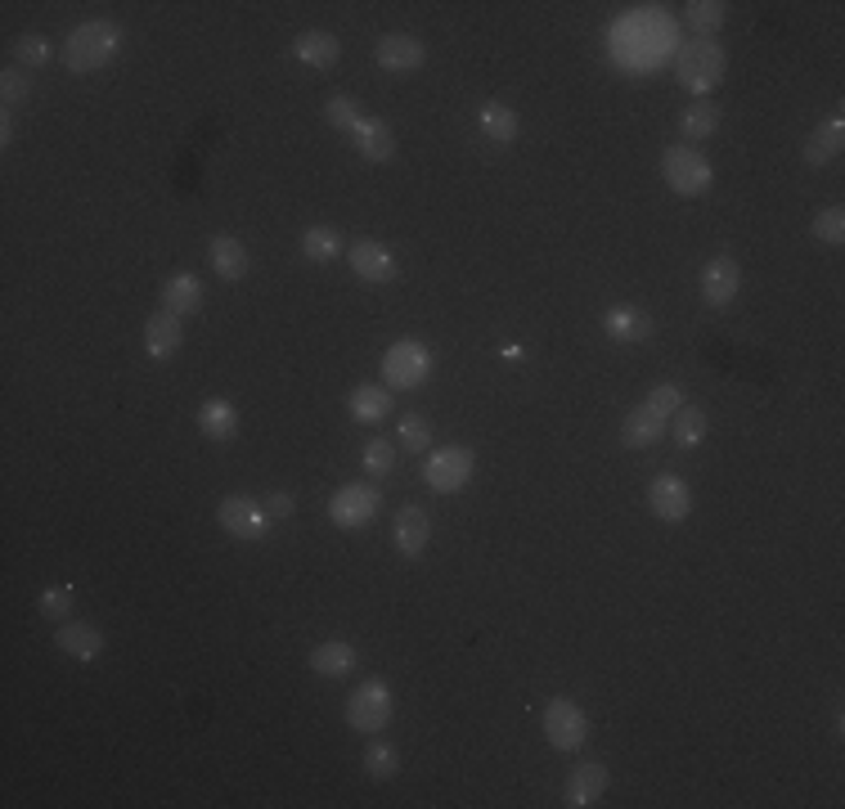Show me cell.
Instances as JSON below:
<instances>
[{
  "label": "cell",
  "instance_id": "cell-1",
  "mask_svg": "<svg viewBox=\"0 0 845 809\" xmlns=\"http://www.w3.org/2000/svg\"><path fill=\"white\" fill-rule=\"evenodd\" d=\"M724 68H729V55L716 36H692L675 50V77L679 86H688L697 100H707V94L724 81Z\"/></svg>",
  "mask_w": 845,
  "mask_h": 809
},
{
  "label": "cell",
  "instance_id": "cell-2",
  "mask_svg": "<svg viewBox=\"0 0 845 809\" xmlns=\"http://www.w3.org/2000/svg\"><path fill=\"white\" fill-rule=\"evenodd\" d=\"M117 50H122V27L109 23V19H90V23L68 32V41H64V68L68 72H95V68L113 64Z\"/></svg>",
  "mask_w": 845,
  "mask_h": 809
},
{
  "label": "cell",
  "instance_id": "cell-3",
  "mask_svg": "<svg viewBox=\"0 0 845 809\" xmlns=\"http://www.w3.org/2000/svg\"><path fill=\"white\" fill-rule=\"evenodd\" d=\"M428 378H432V351L422 342L401 338V342L387 347V356H383V383L392 392H414V387L428 383Z\"/></svg>",
  "mask_w": 845,
  "mask_h": 809
},
{
  "label": "cell",
  "instance_id": "cell-4",
  "mask_svg": "<svg viewBox=\"0 0 845 809\" xmlns=\"http://www.w3.org/2000/svg\"><path fill=\"white\" fill-rule=\"evenodd\" d=\"M662 176H666V184L675 189V194H684V199L707 194L711 180H716L711 162L701 158L697 149H688V145H671V149L662 154Z\"/></svg>",
  "mask_w": 845,
  "mask_h": 809
},
{
  "label": "cell",
  "instance_id": "cell-5",
  "mask_svg": "<svg viewBox=\"0 0 845 809\" xmlns=\"http://www.w3.org/2000/svg\"><path fill=\"white\" fill-rule=\"evenodd\" d=\"M422 482H428L437 495H454L473 482V450L467 446H441L422 463Z\"/></svg>",
  "mask_w": 845,
  "mask_h": 809
},
{
  "label": "cell",
  "instance_id": "cell-6",
  "mask_svg": "<svg viewBox=\"0 0 845 809\" xmlns=\"http://www.w3.org/2000/svg\"><path fill=\"white\" fill-rule=\"evenodd\" d=\"M216 521L225 527V536L257 544V540H266L270 513H266V504H261V499H252V495H225V499H221V508H216Z\"/></svg>",
  "mask_w": 845,
  "mask_h": 809
},
{
  "label": "cell",
  "instance_id": "cell-7",
  "mask_svg": "<svg viewBox=\"0 0 845 809\" xmlns=\"http://www.w3.org/2000/svg\"><path fill=\"white\" fill-rule=\"evenodd\" d=\"M387 720H392V688L383 679L360 684L347 701V724L356 733H379V729H387Z\"/></svg>",
  "mask_w": 845,
  "mask_h": 809
},
{
  "label": "cell",
  "instance_id": "cell-8",
  "mask_svg": "<svg viewBox=\"0 0 845 809\" xmlns=\"http://www.w3.org/2000/svg\"><path fill=\"white\" fill-rule=\"evenodd\" d=\"M544 738L553 751H576L585 738H589V720L585 710L572 701V697H553L544 706Z\"/></svg>",
  "mask_w": 845,
  "mask_h": 809
},
{
  "label": "cell",
  "instance_id": "cell-9",
  "mask_svg": "<svg viewBox=\"0 0 845 809\" xmlns=\"http://www.w3.org/2000/svg\"><path fill=\"white\" fill-rule=\"evenodd\" d=\"M373 513H379V491L364 486V482H351V486H342L334 499H328V517H334V527H342V531L369 527Z\"/></svg>",
  "mask_w": 845,
  "mask_h": 809
},
{
  "label": "cell",
  "instance_id": "cell-10",
  "mask_svg": "<svg viewBox=\"0 0 845 809\" xmlns=\"http://www.w3.org/2000/svg\"><path fill=\"white\" fill-rule=\"evenodd\" d=\"M647 508L662 521H684L692 513V491L684 486V477H675V472H662V477H652V486H647Z\"/></svg>",
  "mask_w": 845,
  "mask_h": 809
},
{
  "label": "cell",
  "instance_id": "cell-11",
  "mask_svg": "<svg viewBox=\"0 0 845 809\" xmlns=\"http://www.w3.org/2000/svg\"><path fill=\"white\" fill-rule=\"evenodd\" d=\"M737 289H742V266L729 252L711 257L707 270H701V297H707V306H716V311L729 306L737 297Z\"/></svg>",
  "mask_w": 845,
  "mask_h": 809
},
{
  "label": "cell",
  "instance_id": "cell-12",
  "mask_svg": "<svg viewBox=\"0 0 845 809\" xmlns=\"http://www.w3.org/2000/svg\"><path fill=\"white\" fill-rule=\"evenodd\" d=\"M373 59H379L383 72H418L422 64H428V45L405 36V32H387L379 41V50H373Z\"/></svg>",
  "mask_w": 845,
  "mask_h": 809
},
{
  "label": "cell",
  "instance_id": "cell-13",
  "mask_svg": "<svg viewBox=\"0 0 845 809\" xmlns=\"http://www.w3.org/2000/svg\"><path fill=\"white\" fill-rule=\"evenodd\" d=\"M347 257H351V270H356L364 283H392V279H396V257H392V248L379 244V239H356Z\"/></svg>",
  "mask_w": 845,
  "mask_h": 809
},
{
  "label": "cell",
  "instance_id": "cell-14",
  "mask_svg": "<svg viewBox=\"0 0 845 809\" xmlns=\"http://www.w3.org/2000/svg\"><path fill=\"white\" fill-rule=\"evenodd\" d=\"M55 648H59L64 656H72V661H100L104 648H109V639H104V630L86 626V621H64V626L55 630Z\"/></svg>",
  "mask_w": 845,
  "mask_h": 809
},
{
  "label": "cell",
  "instance_id": "cell-15",
  "mask_svg": "<svg viewBox=\"0 0 845 809\" xmlns=\"http://www.w3.org/2000/svg\"><path fill=\"white\" fill-rule=\"evenodd\" d=\"M392 540H396V549H401L405 558H422V549H428V540H432V521H428V513H422L418 504H405V508L396 513Z\"/></svg>",
  "mask_w": 845,
  "mask_h": 809
},
{
  "label": "cell",
  "instance_id": "cell-16",
  "mask_svg": "<svg viewBox=\"0 0 845 809\" xmlns=\"http://www.w3.org/2000/svg\"><path fill=\"white\" fill-rule=\"evenodd\" d=\"M602 333L617 342H647L652 338V315L639 311V306H607L602 311Z\"/></svg>",
  "mask_w": 845,
  "mask_h": 809
},
{
  "label": "cell",
  "instance_id": "cell-17",
  "mask_svg": "<svg viewBox=\"0 0 845 809\" xmlns=\"http://www.w3.org/2000/svg\"><path fill=\"white\" fill-rule=\"evenodd\" d=\"M180 347H184L180 315H171V311H154V315L145 319V351H149L154 360H171Z\"/></svg>",
  "mask_w": 845,
  "mask_h": 809
},
{
  "label": "cell",
  "instance_id": "cell-18",
  "mask_svg": "<svg viewBox=\"0 0 845 809\" xmlns=\"http://www.w3.org/2000/svg\"><path fill=\"white\" fill-rule=\"evenodd\" d=\"M607 783H612V774H607L602 760H585V765H576L572 778H567V805H572V809L594 805V800L607 791Z\"/></svg>",
  "mask_w": 845,
  "mask_h": 809
},
{
  "label": "cell",
  "instance_id": "cell-19",
  "mask_svg": "<svg viewBox=\"0 0 845 809\" xmlns=\"http://www.w3.org/2000/svg\"><path fill=\"white\" fill-rule=\"evenodd\" d=\"M207 261H212V270L225 279V283H239L244 274H248V248L234 239V234H216V239L207 244Z\"/></svg>",
  "mask_w": 845,
  "mask_h": 809
},
{
  "label": "cell",
  "instance_id": "cell-20",
  "mask_svg": "<svg viewBox=\"0 0 845 809\" xmlns=\"http://www.w3.org/2000/svg\"><path fill=\"white\" fill-rule=\"evenodd\" d=\"M392 387L387 383H360V387H351V396H347V409H351V418L356 423H383L387 414H392Z\"/></svg>",
  "mask_w": 845,
  "mask_h": 809
},
{
  "label": "cell",
  "instance_id": "cell-21",
  "mask_svg": "<svg viewBox=\"0 0 845 809\" xmlns=\"http://www.w3.org/2000/svg\"><path fill=\"white\" fill-rule=\"evenodd\" d=\"M351 145H356V154L369 158V162H392V158H396V135H392L387 122H379V117H364V122L356 126V135H351Z\"/></svg>",
  "mask_w": 845,
  "mask_h": 809
},
{
  "label": "cell",
  "instance_id": "cell-22",
  "mask_svg": "<svg viewBox=\"0 0 845 809\" xmlns=\"http://www.w3.org/2000/svg\"><path fill=\"white\" fill-rule=\"evenodd\" d=\"M199 427H203V437L207 441H234L239 437V409H234L225 396H212V401H203L199 405Z\"/></svg>",
  "mask_w": 845,
  "mask_h": 809
},
{
  "label": "cell",
  "instance_id": "cell-23",
  "mask_svg": "<svg viewBox=\"0 0 845 809\" xmlns=\"http://www.w3.org/2000/svg\"><path fill=\"white\" fill-rule=\"evenodd\" d=\"M203 306V283H199V274H190V270H180V274H171L167 283H162V311H171V315H194Z\"/></svg>",
  "mask_w": 845,
  "mask_h": 809
},
{
  "label": "cell",
  "instance_id": "cell-24",
  "mask_svg": "<svg viewBox=\"0 0 845 809\" xmlns=\"http://www.w3.org/2000/svg\"><path fill=\"white\" fill-rule=\"evenodd\" d=\"M293 55H297L306 68L324 72V68H334V64H338L342 45H338V36H334V32H302V36L293 41Z\"/></svg>",
  "mask_w": 845,
  "mask_h": 809
},
{
  "label": "cell",
  "instance_id": "cell-25",
  "mask_svg": "<svg viewBox=\"0 0 845 809\" xmlns=\"http://www.w3.org/2000/svg\"><path fill=\"white\" fill-rule=\"evenodd\" d=\"M841 149H845V122H841V113H832V117L805 139V167H827Z\"/></svg>",
  "mask_w": 845,
  "mask_h": 809
},
{
  "label": "cell",
  "instance_id": "cell-26",
  "mask_svg": "<svg viewBox=\"0 0 845 809\" xmlns=\"http://www.w3.org/2000/svg\"><path fill=\"white\" fill-rule=\"evenodd\" d=\"M666 437V418L662 414H652L647 405H634L630 414H626V427H621V441L630 446V450H643V446H656Z\"/></svg>",
  "mask_w": 845,
  "mask_h": 809
},
{
  "label": "cell",
  "instance_id": "cell-27",
  "mask_svg": "<svg viewBox=\"0 0 845 809\" xmlns=\"http://www.w3.org/2000/svg\"><path fill=\"white\" fill-rule=\"evenodd\" d=\"M356 661H360L356 648L334 639V643H319V648L311 652V671L324 675V679H347V675L356 671Z\"/></svg>",
  "mask_w": 845,
  "mask_h": 809
},
{
  "label": "cell",
  "instance_id": "cell-28",
  "mask_svg": "<svg viewBox=\"0 0 845 809\" xmlns=\"http://www.w3.org/2000/svg\"><path fill=\"white\" fill-rule=\"evenodd\" d=\"M666 432L675 437L679 450H692V446H701V437H707V414H701L697 405H679L666 418Z\"/></svg>",
  "mask_w": 845,
  "mask_h": 809
},
{
  "label": "cell",
  "instance_id": "cell-29",
  "mask_svg": "<svg viewBox=\"0 0 845 809\" xmlns=\"http://www.w3.org/2000/svg\"><path fill=\"white\" fill-rule=\"evenodd\" d=\"M716 126H720V109L711 100H692L679 113V131H684V139H692V145H697V139H711Z\"/></svg>",
  "mask_w": 845,
  "mask_h": 809
},
{
  "label": "cell",
  "instance_id": "cell-30",
  "mask_svg": "<svg viewBox=\"0 0 845 809\" xmlns=\"http://www.w3.org/2000/svg\"><path fill=\"white\" fill-rule=\"evenodd\" d=\"M302 252H306V261H315V266L338 261V257H342V234H338L334 225H311V229L302 234Z\"/></svg>",
  "mask_w": 845,
  "mask_h": 809
},
{
  "label": "cell",
  "instance_id": "cell-31",
  "mask_svg": "<svg viewBox=\"0 0 845 809\" xmlns=\"http://www.w3.org/2000/svg\"><path fill=\"white\" fill-rule=\"evenodd\" d=\"M324 117H328V126H334V131L356 135V126H360L369 113H364L360 100H351V94H328V100H324Z\"/></svg>",
  "mask_w": 845,
  "mask_h": 809
},
{
  "label": "cell",
  "instance_id": "cell-32",
  "mask_svg": "<svg viewBox=\"0 0 845 809\" xmlns=\"http://www.w3.org/2000/svg\"><path fill=\"white\" fill-rule=\"evenodd\" d=\"M482 131L495 139V145H512V139H518V113H512L508 104H482Z\"/></svg>",
  "mask_w": 845,
  "mask_h": 809
},
{
  "label": "cell",
  "instance_id": "cell-33",
  "mask_svg": "<svg viewBox=\"0 0 845 809\" xmlns=\"http://www.w3.org/2000/svg\"><path fill=\"white\" fill-rule=\"evenodd\" d=\"M724 14H729L724 0H692L688 5V23L697 27V36H716L724 27Z\"/></svg>",
  "mask_w": 845,
  "mask_h": 809
},
{
  "label": "cell",
  "instance_id": "cell-34",
  "mask_svg": "<svg viewBox=\"0 0 845 809\" xmlns=\"http://www.w3.org/2000/svg\"><path fill=\"white\" fill-rule=\"evenodd\" d=\"M396 441H401L405 450L422 454V450L432 446V427H428V418H422V414H401V423H396Z\"/></svg>",
  "mask_w": 845,
  "mask_h": 809
},
{
  "label": "cell",
  "instance_id": "cell-35",
  "mask_svg": "<svg viewBox=\"0 0 845 809\" xmlns=\"http://www.w3.org/2000/svg\"><path fill=\"white\" fill-rule=\"evenodd\" d=\"M364 769H369V778H379V783L396 778V769H401L396 746H392V742H373V746L364 751Z\"/></svg>",
  "mask_w": 845,
  "mask_h": 809
},
{
  "label": "cell",
  "instance_id": "cell-36",
  "mask_svg": "<svg viewBox=\"0 0 845 809\" xmlns=\"http://www.w3.org/2000/svg\"><path fill=\"white\" fill-rule=\"evenodd\" d=\"M14 59H19L23 68H41V64H50V59H55V45L45 41L41 32H27V36L14 41Z\"/></svg>",
  "mask_w": 845,
  "mask_h": 809
},
{
  "label": "cell",
  "instance_id": "cell-37",
  "mask_svg": "<svg viewBox=\"0 0 845 809\" xmlns=\"http://www.w3.org/2000/svg\"><path fill=\"white\" fill-rule=\"evenodd\" d=\"M36 611L45 616V621H55V626H64L68 616H72V585H50L41 594V603H36Z\"/></svg>",
  "mask_w": 845,
  "mask_h": 809
},
{
  "label": "cell",
  "instance_id": "cell-38",
  "mask_svg": "<svg viewBox=\"0 0 845 809\" xmlns=\"http://www.w3.org/2000/svg\"><path fill=\"white\" fill-rule=\"evenodd\" d=\"M392 468H396V446L387 437H373L364 446V472H369V477H387Z\"/></svg>",
  "mask_w": 845,
  "mask_h": 809
},
{
  "label": "cell",
  "instance_id": "cell-39",
  "mask_svg": "<svg viewBox=\"0 0 845 809\" xmlns=\"http://www.w3.org/2000/svg\"><path fill=\"white\" fill-rule=\"evenodd\" d=\"M27 90H32V81H27L23 68H5V72H0V100H5V109L23 104V100H27Z\"/></svg>",
  "mask_w": 845,
  "mask_h": 809
},
{
  "label": "cell",
  "instance_id": "cell-40",
  "mask_svg": "<svg viewBox=\"0 0 845 809\" xmlns=\"http://www.w3.org/2000/svg\"><path fill=\"white\" fill-rule=\"evenodd\" d=\"M814 239H823V244H841L845 239V212L841 207H823L814 216Z\"/></svg>",
  "mask_w": 845,
  "mask_h": 809
},
{
  "label": "cell",
  "instance_id": "cell-41",
  "mask_svg": "<svg viewBox=\"0 0 845 809\" xmlns=\"http://www.w3.org/2000/svg\"><path fill=\"white\" fill-rule=\"evenodd\" d=\"M643 405H647L652 414H662V418H671V414H675V409L684 405V392H679L675 383H662V387H652V392H647V401H643Z\"/></svg>",
  "mask_w": 845,
  "mask_h": 809
},
{
  "label": "cell",
  "instance_id": "cell-42",
  "mask_svg": "<svg viewBox=\"0 0 845 809\" xmlns=\"http://www.w3.org/2000/svg\"><path fill=\"white\" fill-rule=\"evenodd\" d=\"M261 504H266V513H270V517H293V508H297L293 491H270Z\"/></svg>",
  "mask_w": 845,
  "mask_h": 809
},
{
  "label": "cell",
  "instance_id": "cell-43",
  "mask_svg": "<svg viewBox=\"0 0 845 809\" xmlns=\"http://www.w3.org/2000/svg\"><path fill=\"white\" fill-rule=\"evenodd\" d=\"M0 145H5V149L14 145V122H10V117H5V122H0Z\"/></svg>",
  "mask_w": 845,
  "mask_h": 809
}]
</instances>
